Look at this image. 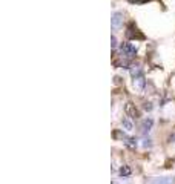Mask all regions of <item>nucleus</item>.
Here are the masks:
<instances>
[{
	"label": "nucleus",
	"mask_w": 175,
	"mask_h": 184,
	"mask_svg": "<svg viewBox=\"0 0 175 184\" xmlns=\"http://www.w3.org/2000/svg\"><path fill=\"white\" fill-rule=\"evenodd\" d=\"M111 26H112L114 31H117V29H120L123 26V12L115 11L112 14V17H111Z\"/></svg>",
	"instance_id": "f257e3e1"
},
{
	"label": "nucleus",
	"mask_w": 175,
	"mask_h": 184,
	"mask_svg": "<svg viewBox=\"0 0 175 184\" xmlns=\"http://www.w3.org/2000/svg\"><path fill=\"white\" fill-rule=\"evenodd\" d=\"M124 112H126V115L129 118H132V120H138L140 118V110L132 103H126V106H124Z\"/></svg>",
	"instance_id": "f03ea898"
},
{
	"label": "nucleus",
	"mask_w": 175,
	"mask_h": 184,
	"mask_svg": "<svg viewBox=\"0 0 175 184\" xmlns=\"http://www.w3.org/2000/svg\"><path fill=\"white\" fill-rule=\"evenodd\" d=\"M121 54L124 57H134L137 54V46H134L132 43H124L121 46Z\"/></svg>",
	"instance_id": "7ed1b4c3"
},
{
	"label": "nucleus",
	"mask_w": 175,
	"mask_h": 184,
	"mask_svg": "<svg viewBox=\"0 0 175 184\" xmlns=\"http://www.w3.org/2000/svg\"><path fill=\"white\" fill-rule=\"evenodd\" d=\"M152 124H154V120H152V118H144V120L141 121V124H140V132H141L143 135L149 133V130L152 129Z\"/></svg>",
	"instance_id": "20e7f679"
},
{
	"label": "nucleus",
	"mask_w": 175,
	"mask_h": 184,
	"mask_svg": "<svg viewBox=\"0 0 175 184\" xmlns=\"http://www.w3.org/2000/svg\"><path fill=\"white\" fill-rule=\"evenodd\" d=\"M126 35H128V38H140V40L144 38V35H143L141 32H138L137 28H134L132 23L129 25V28H128V31H126Z\"/></svg>",
	"instance_id": "39448f33"
},
{
	"label": "nucleus",
	"mask_w": 175,
	"mask_h": 184,
	"mask_svg": "<svg viewBox=\"0 0 175 184\" xmlns=\"http://www.w3.org/2000/svg\"><path fill=\"white\" fill-rule=\"evenodd\" d=\"M132 84H134V87H135L137 90H143L144 86H146V80H144L143 75H140V77H137V78H132Z\"/></svg>",
	"instance_id": "423d86ee"
},
{
	"label": "nucleus",
	"mask_w": 175,
	"mask_h": 184,
	"mask_svg": "<svg viewBox=\"0 0 175 184\" xmlns=\"http://www.w3.org/2000/svg\"><path fill=\"white\" fill-rule=\"evenodd\" d=\"M123 143H124V146H126V147H129L132 150L137 147V140H135V138H132V136H123Z\"/></svg>",
	"instance_id": "0eeeda50"
},
{
	"label": "nucleus",
	"mask_w": 175,
	"mask_h": 184,
	"mask_svg": "<svg viewBox=\"0 0 175 184\" xmlns=\"http://www.w3.org/2000/svg\"><path fill=\"white\" fill-rule=\"evenodd\" d=\"M129 71H131L132 78H137V77L143 75V72H141V66H140V64H132V66L129 67Z\"/></svg>",
	"instance_id": "6e6552de"
},
{
	"label": "nucleus",
	"mask_w": 175,
	"mask_h": 184,
	"mask_svg": "<svg viewBox=\"0 0 175 184\" xmlns=\"http://www.w3.org/2000/svg\"><path fill=\"white\" fill-rule=\"evenodd\" d=\"M121 126H123L124 130H132L134 129V124H132V121L129 118H123L121 120Z\"/></svg>",
	"instance_id": "1a4fd4ad"
},
{
	"label": "nucleus",
	"mask_w": 175,
	"mask_h": 184,
	"mask_svg": "<svg viewBox=\"0 0 175 184\" xmlns=\"http://www.w3.org/2000/svg\"><path fill=\"white\" fill-rule=\"evenodd\" d=\"M121 176H129L131 173H132V170H131V167H128V166H123L121 169H120V172H118Z\"/></svg>",
	"instance_id": "9d476101"
},
{
	"label": "nucleus",
	"mask_w": 175,
	"mask_h": 184,
	"mask_svg": "<svg viewBox=\"0 0 175 184\" xmlns=\"http://www.w3.org/2000/svg\"><path fill=\"white\" fill-rule=\"evenodd\" d=\"M111 46H112V48H115V46H117V38L114 35L111 37Z\"/></svg>",
	"instance_id": "9b49d317"
},
{
	"label": "nucleus",
	"mask_w": 175,
	"mask_h": 184,
	"mask_svg": "<svg viewBox=\"0 0 175 184\" xmlns=\"http://www.w3.org/2000/svg\"><path fill=\"white\" fill-rule=\"evenodd\" d=\"M144 109L146 110H152V104L151 103H144Z\"/></svg>",
	"instance_id": "f8f14e48"
},
{
	"label": "nucleus",
	"mask_w": 175,
	"mask_h": 184,
	"mask_svg": "<svg viewBox=\"0 0 175 184\" xmlns=\"http://www.w3.org/2000/svg\"><path fill=\"white\" fill-rule=\"evenodd\" d=\"M114 83H115V84H120V83H121V78H120V77H115V78H114Z\"/></svg>",
	"instance_id": "ddd939ff"
},
{
	"label": "nucleus",
	"mask_w": 175,
	"mask_h": 184,
	"mask_svg": "<svg viewBox=\"0 0 175 184\" xmlns=\"http://www.w3.org/2000/svg\"><path fill=\"white\" fill-rule=\"evenodd\" d=\"M149 141H151V140H144L143 146H144V147H147V146H151V143H149Z\"/></svg>",
	"instance_id": "4468645a"
},
{
	"label": "nucleus",
	"mask_w": 175,
	"mask_h": 184,
	"mask_svg": "<svg viewBox=\"0 0 175 184\" xmlns=\"http://www.w3.org/2000/svg\"><path fill=\"white\" fill-rule=\"evenodd\" d=\"M112 184H117V182H112Z\"/></svg>",
	"instance_id": "2eb2a0df"
}]
</instances>
